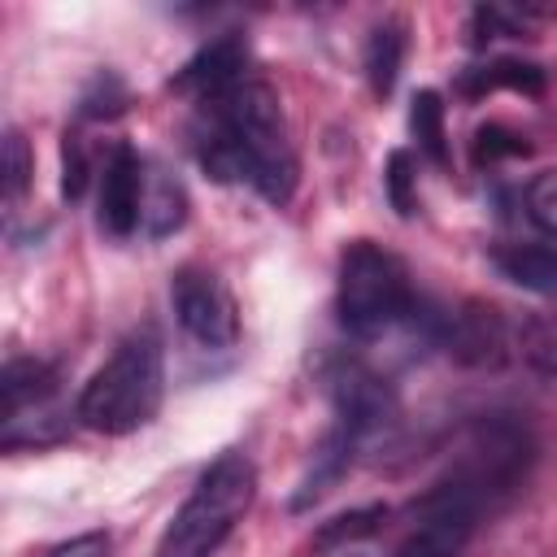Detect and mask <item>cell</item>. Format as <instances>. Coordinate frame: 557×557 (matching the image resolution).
<instances>
[{
    "instance_id": "1",
    "label": "cell",
    "mask_w": 557,
    "mask_h": 557,
    "mask_svg": "<svg viewBox=\"0 0 557 557\" xmlns=\"http://www.w3.org/2000/svg\"><path fill=\"white\" fill-rule=\"evenodd\" d=\"M191 152L218 183H248L270 205H287L300 178L283 100L265 78L252 74L196 104Z\"/></svg>"
},
{
    "instance_id": "2",
    "label": "cell",
    "mask_w": 557,
    "mask_h": 557,
    "mask_svg": "<svg viewBox=\"0 0 557 557\" xmlns=\"http://www.w3.org/2000/svg\"><path fill=\"white\" fill-rule=\"evenodd\" d=\"M165 396V344L152 322L126 331L104 366L83 383L74 418L96 435H131L148 426Z\"/></svg>"
},
{
    "instance_id": "3",
    "label": "cell",
    "mask_w": 557,
    "mask_h": 557,
    "mask_svg": "<svg viewBox=\"0 0 557 557\" xmlns=\"http://www.w3.org/2000/svg\"><path fill=\"white\" fill-rule=\"evenodd\" d=\"M252 500H257V466L248 461V453L239 448L218 453L200 470L196 487L187 492L170 527L161 531L152 557H213L226 544V535L244 522Z\"/></svg>"
},
{
    "instance_id": "4",
    "label": "cell",
    "mask_w": 557,
    "mask_h": 557,
    "mask_svg": "<svg viewBox=\"0 0 557 557\" xmlns=\"http://www.w3.org/2000/svg\"><path fill=\"white\" fill-rule=\"evenodd\" d=\"M335 313L352 339H379L400 322L422 313V296L409 278V265L383 244L352 239L339 252L335 274Z\"/></svg>"
},
{
    "instance_id": "5",
    "label": "cell",
    "mask_w": 557,
    "mask_h": 557,
    "mask_svg": "<svg viewBox=\"0 0 557 557\" xmlns=\"http://www.w3.org/2000/svg\"><path fill=\"white\" fill-rule=\"evenodd\" d=\"M61 374L57 366L39 357H13L4 361L0 374V396H4V448L22 444H52L65 435V409L57 405Z\"/></svg>"
},
{
    "instance_id": "6",
    "label": "cell",
    "mask_w": 557,
    "mask_h": 557,
    "mask_svg": "<svg viewBox=\"0 0 557 557\" xmlns=\"http://www.w3.org/2000/svg\"><path fill=\"white\" fill-rule=\"evenodd\" d=\"M170 305L178 326L209 352H226L239 339V309L231 287L209 265H183L170 278Z\"/></svg>"
},
{
    "instance_id": "7",
    "label": "cell",
    "mask_w": 557,
    "mask_h": 557,
    "mask_svg": "<svg viewBox=\"0 0 557 557\" xmlns=\"http://www.w3.org/2000/svg\"><path fill=\"white\" fill-rule=\"evenodd\" d=\"M426 326L431 344L444 348L457 366H500L513 348V326H505V318L492 305L479 300H461L457 309H426L413 318Z\"/></svg>"
},
{
    "instance_id": "8",
    "label": "cell",
    "mask_w": 557,
    "mask_h": 557,
    "mask_svg": "<svg viewBox=\"0 0 557 557\" xmlns=\"http://www.w3.org/2000/svg\"><path fill=\"white\" fill-rule=\"evenodd\" d=\"M326 387H331V426L348 431L361 448L366 440H374L379 431H387L396 422V396L387 387V379H379L370 366L361 361H339L326 370Z\"/></svg>"
},
{
    "instance_id": "9",
    "label": "cell",
    "mask_w": 557,
    "mask_h": 557,
    "mask_svg": "<svg viewBox=\"0 0 557 557\" xmlns=\"http://www.w3.org/2000/svg\"><path fill=\"white\" fill-rule=\"evenodd\" d=\"M144 200H148V174L144 161L131 144H113L100 170V196H96V222L113 239H131L144 222Z\"/></svg>"
},
{
    "instance_id": "10",
    "label": "cell",
    "mask_w": 557,
    "mask_h": 557,
    "mask_svg": "<svg viewBox=\"0 0 557 557\" xmlns=\"http://www.w3.org/2000/svg\"><path fill=\"white\" fill-rule=\"evenodd\" d=\"M248 61H252L248 39L231 30V35H218L213 44H205V48L170 78V87H174L178 96H191V100L200 104V100H213V96L231 91L235 83H244V78H248Z\"/></svg>"
},
{
    "instance_id": "11",
    "label": "cell",
    "mask_w": 557,
    "mask_h": 557,
    "mask_svg": "<svg viewBox=\"0 0 557 557\" xmlns=\"http://www.w3.org/2000/svg\"><path fill=\"white\" fill-rule=\"evenodd\" d=\"M492 265L522 292L557 309V248L553 244H505L492 252Z\"/></svg>"
},
{
    "instance_id": "12",
    "label": "cell",
    "mask_w": 557,
    "mask_h": 557,
    "mask_svg": "<svg viewBox=\"0 0 557 557\" xmlns=\"http://www.w3.org/2000/svg\"><path fill=\"white\" fill-rule=\"evenodd\" d=\"M500 87H509V91H527V96H540V91H544V70H540V65H531V61L496 57V61L474 65V70H466V74L457 78V91H461V96H470V100H479L483 91H500Z\"/></svg>"
},
{
    "instance_id": "13",
    "label": "cell",
    "mask_w": 557,
    "mask_h": 557,
    "mask_svg": "<svg viewBox=\"0 0 557 557\" xmlns=\"http://www.w3.org/2000/svg\"><path fill=\"white\" fill-rule=\"evenodd\" d=\"M405 22L400 17H387L370 30L366 39V78H370V91L374 96H392L396 78H400V61H405Z\"/></svg>"
},
{
    "instance_id": "14",
    "label": "cell",
    "mask_w": 557,
    "mask_h": 557,
    "mask_svg": "<svg viewBox=\"0 0 557 557\" xmlns=\"http://www.w3.org/2000/svg\"><path fill=\"white\" fill-rule=\"evenodd\" d=\"M513 352L535 370L557 379V309L553 313H522L513 326Z\"/></svg>"
},
{
    "instance_id": "15",
    "label": "cell",
    "mask_w": 557,
    "mask_h": 557,
    "mask_svg": "<svg viewBox=\"0 0 557 557\" xmlns=\"http://www.w3.org/2000/svg\"><path fill=\"white\" fill-rule=\"evenodd\" d=\"M409 131L418 139V152L431 165L448 170V131H444V100H440V91L426 87V91L413 96V104H409Z\"/></svg>"
},
{
    "instance_id": "16",
    "label": "cell",
    "mask_w": 557,
    "mask_h": 557,
    "mask_svg": "<svg viewBox=\"0 0 557 557\" xmlns=\"http://www.w3.org/2000/svg\"><path fill=\"white\" fill-rule=\"evenodd\" d=\"M183 222H187V191H183V183H178L174 174L161 170V174L148 183L144 226H148L152 239H161V235H174Z\"/></svg>"
},
{
    "instance_id": "17",
    "label": "cell",
    "mask_w": 557,
    "mask_h": 557,
    "mask_svg": "<svg viewBox=\"0 0 557 557\" xmlns=\"http://www.w3.org/2000/svg\"><path fill=\"white\" fill-rule=\"evenodd\" d=\"M383 522H387V505H361V509H348V513L331 518V522L318 531V548H339V544L366 540V535H374Z\"/></svg>"
},
{
    "instance_id": "18",
    "label": "cell",
    "mask_w": 557,
    "mask_h": 557,
    "mask_svg": "<svg viewBox=\"0 0 557 557\" xmlns=\"http://www.w3.org/2000/svg\"><path fill=\"white\" fill-rule=\"evenodd\" d=\"M383 191H387L396 218H413V209H418V165H413V152L396 148L387 157V165H383Z\"/></svg>"
},
{
    "instance_id": "19",
    "label": "cell",
    "mask_w": 557,
    "mask_h": 557,
    "mask_svg": "<svg viewBox=\"0 0 557 557\" xmlns=\"http://www.w3.org/2000/svg\"><path fill=\"white\" fill-rule=\"evenodd\" d=\"M527 152H531L527 135H518V131H509V126H500V122H487V126H479V131H474V144H470V157H474V165H496V161H509V157H527Z\"/></svg>"
},
{
    "instance_id": "20",
    "label": "cell",
    "mask_w": 557,
    "mask_h": 557,
    "mask_svg": "<svg viewBox=\"0 0 557 557\" xmlns=\"http://www.w3.org/2000/svg\"><path fill=\"white\" fill-rule=\"evenodd\" d=\"M30 174H35V165H30V148H26L22 131L9 126V131H4V205H9V209H17V200L26 196Z\"/></svg>"
},
{
    "instance_id": "21",
    "label": "cell",
    "mask_w": 557,
    "mask_h": 557,
    "mask_svg": "<svg viewBox=\"0 0 557 557\" xmlns=\"http://www.w3.org/2000/svg\"><path fill=\"white\" fill-rule=\"evenodd\" d=\"M122 109H126V87L113 70H100L78 96V117H117Z\"/></svg>"
},
{
    "instance_id": "22",
    "label": "cell",
    "mask_w": 557,
    "mask_h": 557,
    "mask_svg": "<svg viewBox=\"0 0 557 557\" xmlns=\"http://www.w3.org/2000/svg\"><path fill=\"white\" fill-rule=\"evenodd\" d=\"M522 205H527V218H531L544 235H557V170H540V174L527 183Z\"/></svg>"
},
{
    "instance_id": "23",
    "label": "cell",
    "mask_w": 557,
    "mask_h": 557,
    "mask_svg": "<svg viewBox=\"0 0 557 557\" xmlns=\"http://www.w3.org/2000/svg\"><path fill=\"white\" fill-rule=\"evenodd\" d=\"M91 178V161L83 152V139L74 131H65V144H61V196L65 200H78L83 187Z\"/></svg>"
},
{
    "instance_id": "24",
    "label": "cell",
    "mask_w": 557,
    "mask_h": 557,
    "mask_svg": "<svg viewBox=\"0 0 557 557\" xmlns=\"http://www.w3.org/2000/svg\"><path fill=\"white\" fill-rule=\"evenodd\" d=\"M104 553H109V535H104V531H83V535H74V540L52 544L44 557H104Z\"/></svg>"
}]
</instances>
